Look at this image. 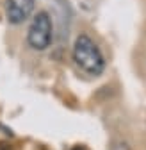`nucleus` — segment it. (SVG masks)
I'll list each match as a JSON object with an SVG mask.
<instances>
[{"label": "nucleus", "instance_id": "nucleus-3", "mask_svg": "<svg viewBox=\"0 0 146 150\" xmlns=\"http://www.w3.org/2000/svg\"><path fill=\"white\" fill-rule=\"evenodd\" d=\"M34 11V0H6L7 20L14 25L23 23Z\"/></svg>", "mask_w": 146, "mask_h": 150}, {"label": "nucleus", "instance_id": "nucleus-2", "mask_svg": "<svg viewBox=\"0 0 146 150\" xmlns=\"http://www.w3.org/2000/svg\"><path fill=\"white\" fill-rule=\"evenodd\" d=\"M27 41L34 50H45L52 43V20L48 13L39 11L29 27Z\"/></svg>", "mask_w": 146, "mask_h": 150}, {"label": "nucleus", "instance_id": "nucleus-4", "mask_svg": "<svg viewBox=\"0 0 146 150\" xmlns=\"http://www.w3.org/2000/svg\"><path fill=\"white\" fill-rule=\"evenodd\" d=\"M0 150H7V148H6V146H4V145H0Z\"/></svg>", "mask_w": 146, "mask_h": 150}, {"label": "nucleus", "instance_id": "nucleus-1", "mask_svg": "<svg viewBox=\"0 0 146 150\" xmlns=\"http://www.w3.org/2000/svg\"><path fill=\"white\" fill-rule=\"evenodd\" d=\"M73 61L77 63V66L82 71H86L89 75H100L105 68V61H103L100 48L86 34L79 36L75 40V45H73Z\"/></svg>", "mask_w": 146, "mask_h": 150}]
</instances>
